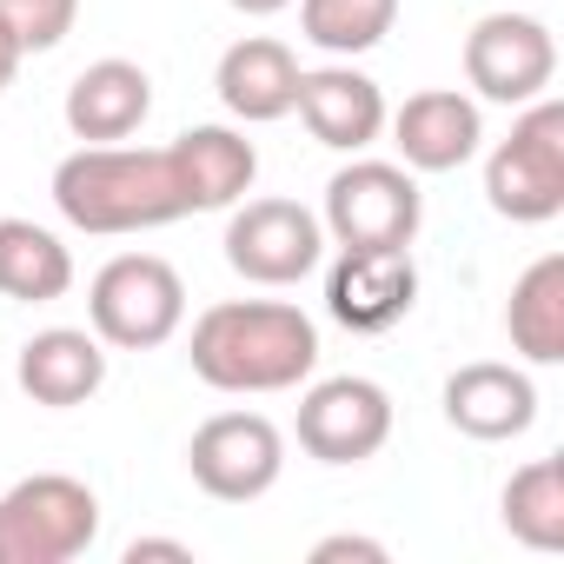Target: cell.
Here are the masks:
<instances>
[{"instance_id": "ffe728a7", "label": "cell", "mask_w": 564, "mask_h": 564, "mask_svg": "<svg viewBox=\"0 0 564 564\" xmlns=\"http://www.w3.org/2000/svg\"><path fill=\"white\" fill-rule=\"evenodd\" d=\"M67 286H74V252L34 219H0V300L47 306L67 300Z\"/></svg>"}, {"instance_id": "e0dca14e", "label": "cell", "mask_w": 564, "mask_h": 564, "mask_svg": "<svg viewBox=\"0 0 564 564\" xmlns=\"http://www.w3.org/2000/svg\"><path fill=\"white\" fill-rule=\"evenodd\" d=\"M67 133L87 140V147H113V140H133L153 113V80L140 61H94L74 74L67 87Z\"/></svg>"}, {"instance_id": "5bb4252c", "label": "cell", "mask_w": 564, "mask_h": 564, "mask_svg": "<svg viewBox=\"0 0 564 564\" xmlns=\"http://www.w3.org/2000/svg\"><path fill=\"white\" fill-rule=\"evenodd\" d=\"M386 127H392V147H399L405 173H458L485 140V113L458 87L412 94L399 113H386Z\"/></svg>"}, {"instance_id": "ba28073f", "label": "cell", "mask_w": 564, "mask_h": 564, "mask_svg": "<svg viewBox=\"0 0 564 564\" xmlns=\"http://www.w3.org/2000/svg\"><path fill=\"white\" fill-rule=\"evenodd\" d=\"M326 259V226L300 199H246L226 219V265L252 286H300Z\"/></svg>"}, {"instance_id": "7a4b0ae2", "label": "cell", "mask_w": 564, "mask_h": 564, "mask_svg": "<svg viewBox=\"0 0 564 564\" xmlns=\"http://www.w3.org/2000/svg\"><path fill=\"white\" fill-rule=\"evenodd\" d=\"M54 206L67 226L120 239L186 219V186L166 147H80L54 166Z\"/></svg>"}, {"instance_id": "ac0fdd59", "label": "cell", "mask_w": 564, "mask_h": 564, "mask_svg": "<svg viewBox=\"0 0 564 564\" xmlns=\"http://www.w3.org/2000/svg\"><path fill=\"white\" fill-rule=\"evenodd\" d=\"M166 153H173V173L186 186V213H226L259 180V153L232 127H186Z\"/></svg>"}, {"instance_id": "5b68a950", "label": "cell", "mask_w": 564, "mask_h": 564, "mask_svg": "<svg viewBox=\"0 0 564 564\" xmlns=\"http://www.w3.org/2000/svg\"><path fill=\"white\" fill-rule=\"evenodd\" d=\"M94 538L100 498L67 471H34L0 491V564H74Z\"/></svg>"}, {"instance_id": "4fadbf2b", "label": "cell", "mask_w": 564, "mask_h": 564, "mask_svg": "<svg viewBox=\"0 0 564 564\" xmlns=\"http://www.w3.org/2000/svg\"><path fill=\"white\" fill-rule=\"evenodd\" d=\"M445 425L478 438V445H505L524 438L538 425V386L524 366L505 359H471L445 379Z\"/></svg>"}, {"instance_id": "9c48e42d", "label": "cell", "mask_w": 564, "mask_h": 564, "mask_svg": "<svg viewBox=\"0 0 564 564\" xmlns=\"http://www.w3.org/2000/svg\"><path fill=\"white\" fill-rule=\"evenodd\" d=\"M465 80L478 100H498V107H524L538 94H551L557 80V41L538 14H485L471 34H465Z\"/></svg>"}, {"instance_id": "603a6c76", "label": "cell", "mask_w": 564, "mask_h": 564, "mask_svg": "<svg viewBox=\"0 0 564 564\" xmlns=\"http://www.w3.org/2000/svg\"><path fill=\"white\" fill-rule=\"evenodd\" d=\"M0 14H8V28L21 34L28 54H47L74 34L80 21V0H0Z\"/></svg>"}, {"instance_id": "6da1fadb", "label": "cell", "mask_w": 564, "mask_h": 564, "mask_svg": "<svg viewBox=\"0 0 564 564\" xmlns=\"http://www.w3.org/2000/svg\"><path fill=\"white\" fill-rule=\"evenodd\" d=\"M186 359L199 386L232 399L293 392L319 366V326L293 300H219L193 319Z\"/></svg>"}, {"instance_id": "4316f807", "label": "cell", "mask_w": 564, "mask_h": 564, "mask_svg": "<svg viewBox=\"0 0 564 564\" xmlns=\"http://www.w3.org/2000/svg\"><path fill=\"white\" fill-rule=\"evenodd\" d=\"M232 14H246V21H265V14H286L293 0H226Z\"/></svg>"}, {"instance_id": "3957f363", "label": "cell", "mask_w": 564, "mask_h": 564, "mask_svg": "<svg viewBox=\"0 0 564 564\" xmlns=\"http://www.w3.org/2000/svg\"><path fill=\"white\" fill-rule=\"evenodd\" d=\"M485 199L511 226H544L564 213V100L538 94L518 107L511 133L485 160Z\"/></svg>"}, {"instance_id": "d6986e66", "label": "cell", "mask_w": 564, "mask_h": 564, "mask_svg": "<svg viewBox=\"0 0 564 564\" xmlns=\"http://www.w3.org/2000/svg\"><path fill=\"white\" fill-rule=\"evenodd\" d=\"M505 333H511V352L531 366L564 359V252H544L518 272L511 306H505Z\"/></svg>"}, {"instance_id": "7c38bea8", "label": "cell", "mask_w": 564, "mask_h": 564, "mask_svg": "<svg viewBox=\"0 0 564 564\" xmlns=\"http://www.w3.org/2000/svg\"><path fill=\"white\" fill-rule=\"evenodd\" d=\"M293 113L306 120V133L333 153H366L379 133H386V94L372 74H359L352 61H333V67H300V100Z\"/></svg>"}, {"instance_id": "d4e9b609", "label": "cell", "mask_w": 564, "mask_h": 564, "mask_svg": "<svg viewBox=\"0 0 564 564\" xmlns=\"http://www.w3.org/2000/svg\"><path fill=\"white\" fill-rule=\"evenodd\" d=\"M147 557H173V564H193V544H180V538H133V544H127V564H147Z\"/></svg>"}, {"instance_id": "9a60e30c", "label": "cell", "mask_w": 564, "mask_h": 564, "mask_svg": "<svg viewBox=\"0 0 564 564\" xmlns=\"http://www.w3.org/2000/svg\"><path fill=\"white\" fill-rule=\"evenodd\" d=\"M219 107L246 127H272V120H286L293 100H300V54L286 41H272V34H246L219 54Z\"/></svg>"}, {"instance_id": "52a82bcc", "label": "cell", "mask_w": 564, "mask_h": 564, "mask_svg": "<svg viewBox=\"0 0 564 564\" xmlns=\"http://www.w3.org/2000/svg\"><path fill=\"white\" fill-rule=\"evenodd\" d=\"M186 471L206 498L219 505H252L279 485L286 471V432L265 412H213L193 445H186Z\"/></svg>"}, {"instance_id": "484cf974", "label": "cell", "mask_w": 564, "mask_h": 564, "mask_svg": "<svg viewBox=\"0 0 564 564\" xmlns=\"http://www.w3.org/2000/svg\"><path fill=\"white\" fill-rule=\"evenodd\" d=\"M21 61H28V47H21V34L8 28V14H0V94L14 87V74H21Z\"/></svg>"}, {"instance_id": "2e32d148", "label": "cell", "mask_w": 564, "mask_h": 564, "mask_svg": "<svg viewBox=\"0 0 564 564\" xmlns=\"http://www.w3.org/2000/svg\"><path fill=\"white\" fill-rule=\"evenodd\" d=\"M14 386L34 405H47V412H74V405H87L107 386V346L87 326H47V333H34L21 346Z\"/></svg>"}, {"instance_id": "44dd1931", "label": "cell", "mask_w": 564, "mask_h": 564, "mask_svg": "<svg viewBox=\"0 0 564 564\" xmlns=\"http://www.w3.org/2000/svg\"><path fill=\"white\" fill-rule=\"evenodd\" d=\"M505 531L524 544V551H564V458H531L511 471L505 498Z\"/></svg>"}, {"instance_id": "7402d4cb", "label": "cell", "mask_w": 564, "mask_h": 564, "mask_svg": "<svg viewBox=\"0 0 564 564\" xmlns=\"http://www.w3.org/2000/svg\"><path fill=\"white\" fill-rule=\"evenodd\" d=\"M399 21V0H300V34L333 54V61H359L372 54Z\"/></svg>"}, {"instance_id": "cb8c5ba5", "label": "cell", "mask_w": 564, "mask_h": 564, "mask_svg": "<svg viewBox=\"0 0 564 564\" xmlns=\"http://www.w3.org/2000/svg\"><path fill=\"white\" fill-rule=\"evenodd\" d=\"M339 557H359V564H386L392 551H386L379 538H352V531H339V538H319V544H313V564H339Z\"/></svg>"}, {"instance_id": "8fae6325", "label": "cell", "mask_w": 564, "mask_h": 564, "mask_svg": "<svg viewBox=\"0 0 564 564\" xmlns=\"http://www.w3.org/2000/svg\"><path fill=\"white\" fill-rule=\"evenodd\" d=\"M419 306V265L412 246H339L333 272H326V313L346 333H392L405 326Z\"/></svg>"}, {"instance_id": "277c9868", "label": "cell", "mask_w": 564, "mask_h": 564, "mask_svg": "<svg viewBox=\"0 0 564 564\" xmlns=\"http://www.w3.org/2000/svg\"><path fill=\"white\" fill-rule=\"evenodd\" d=\"M94 339L113 352H153L186 326V279L160 252H120L87 286Z\"/></svg>"}, {"instance_id": "30bf717a", "label": "cell", "mask_w": 564, "mask_h": 564, "mask_svg": "<svg viewBox=\"0 0 564 564\" xmlns=\"http://www.w3.org/2000/svg\"><path fill=\"white\" fill-rule=\"evenodd\" d=\"M293 432H300V452L319 458V465H366L392 438V392L379 379H359V372L319 379L300 399Z\"/></svg>"}, {"instance_id": "8992f818", "label": "cell", "mask_w": 564, "mask_h": 564, "mask_svg": "<svg viewBox=\"0 0 564 564\" xmlns=\"http://www.w3.org/2000/svg\"><path fill=\"white\" fill-rule=\"evenodd\" d=\"M425 219L419 180L392 160H352L326 180L319 226L333 246H412Z\"/></svg>"}]
</instances>
